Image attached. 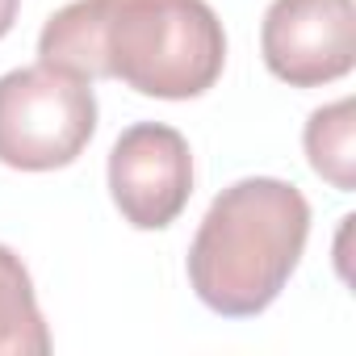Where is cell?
Segmentation results:
<instances>
[{
  "label": "cell",
  "mask_w": 356,
  "mask_h": 356,
  "mask_svg": "<svg viewBox=\"0 0 356 356\" xmlns=\"http://www.w3.org/2000/svg\"><path fill=\"white\" fill-rule=\"evenodd\" d=\"M38 63L122 80L155 101H193L227 67V30L206 0H72L42 26Z\"/></svg>",
  "instance_id": "cell-1"
},
{
  "label": "cell",
  "mask_w": 356,
  "mask_h": 356,
  "mask_svg": "<svg viewBox=\"0 0 356 356\" xmlns=\"http://www.w3.org/2000/svg\"><path fill=\"white\" fill-rule=\"evenodd\" d=\"M306 239L310 202L298 185L277 176L235 181L210 202L189 243V285L222 318L264 314L302 264Z\"/></svg>",
  "instance_id": "cell-2"
},
{
  "label": "cell",
  "mask_w": 356,
  "mask_h": 356,
  "mask_svg": "<svg viewBox=\"0 0 356 356\" xmlns=\"http://www.w3.org/2000/svg\"><path fill=\"white\" fill-rule=\"evenodd\" d=\"M97 134L92 80L51 63L0 76V163L17 172H55L80 159Z\"/></svg>",
  "instance_id": "cell-3"
},
{
  "label": "cell",
  "mask_w": 356,
  "mask_h": 356,
  "mask_svg": "<svg viewBox=\"0 0 356 356\" xmlns=\"http://www.w3.org/2000/svg\"><path fill=\"white\" fill-rule=\"evenodd\" d=\"M109 197L134 231H163L193 197L189 138L163 122H134L109 151Z\"/></svg>",
  "instance_id": "cell-4"
},
{
  "label": "cell",
  "mask_w": 356,
  "mask_h": 356,
  "mask_svg": "<svg viewBox=\"0 0 356 356\" xmlns=\"http://www.w3.org/2000/svg\"><path fill=\"white\" fill-rule=\"evenodd\" d=\"M264 67L289 88H323L356 63L352 0H273L260 26Z\"/></svg>",
  "instance_id": "cell-5"
},
{
  "label": "cell",
  "mask_w": 356,
  "mask_h": 356,
  "mask_svg": "<svg viewBox=\"0 0 356 356\" xmlns=\"http://www.w3.org/2000/svg\"><path fill=\"white\" fill-rule=\"evenodd\" d=\"M51 331L34 298V281L13 248L0 243V356H47Z\"/></svg>",
  "instance_id": "cell-6"
},
{
  "label": "cell",
  "mask_w": 356,
  "mask_h": 356,
  "mask_svg": "<svg viewBox=\"0 0 356 356\" xmlns=\"http://www.w3.org/2000/svg\"><path fill=\"white\" fill-rule=\"evenodd\" d=\"M302 147L310 168L339 193L356 189V109L352 97H339L306 118Z\"/></svg>",
  "instance_id": "cell-7"
},
{
  "label": "cell",
  "mask_w": 356,
  "mask_h": 356,
  "mask_svg": "<svg viewBox=\"0 0 356 356\" xmlns=\"http://www.w3.org/2000/svg\"><path fill=\"white\" fill-rule=\"evenodd\" d=\"M17 9H22V0H0V38H5L17 22Z\"/></svg>",
  "instance_id": "cell-8"
}]
</instances>
